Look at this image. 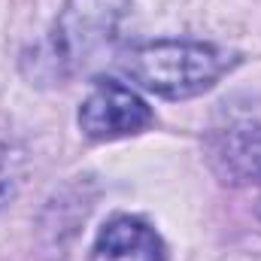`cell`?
Returning <instances> with one entry per match:
<instances>
[{"mask_svg":"<svg viewBox=\"0 0 261 261\" xmlns=\"http://www.w3.org/2000/svg\"><path fill=\"white\" fill-rule=\"evenodd\" d=\"M231 64L234 61L225 49L195 40L140 43L122 58V70L130 76V82L167 100L197 97L210 91Z\"/></svg>","mask_w":261,"mask_h":261,"instance_id":"cell-1","label":"cell"},{"mask_svg":"<svg viewBox=\"0 0 261 261\" xmlns=\"http://www.w3.org/2000/svg\"><path fill=\"white\" fill-rule=\"evenodd\" d=\"M128 6L130 0H67L46 43L52 73L67 76L85 70L103 52H110Z\"/></svg>","mask_w":261,"mask_h":261,"instance_id":"cell-2","label":"cell"},{"mask_svg":"<svg viewBox=\"0 0 261 261\" xmlns=\"http://www.w3.org/2000/svg\"><path fill=\"white\" fill-rule=\"evenodd\" d=\"M206 158L231 186H261V100L222 103L206 130Z\"/></svg>","mask_w":261,"mask_h":261,"instance_id":"cell-3","label":"cell"},{"mask_svg":"<svg viewBox=\"0 0 261 261\" xmlns=\"http://www.w3.org/2000/svg\"><path fill=\"white\" fill-rule=\"evenodd\" d=\"M155 122L152 107L130 88L116 79H100L79 107V128L88 140H122L143 134Z\"/></svg>","mask_w":261,"mask_h":261,"instance_id":"cell-4","label":"cell"},{"mask_svg":"<svg viewBox=\"0 0 261 261\" xmlns=\"http://www.w3.org/2000/svg\"><path fill=\"white\" fill-rule=\"evenodd\" d=\"M91 261H167V249L143 219L113 216L91 246Z\"/></svg>","mask_w":261,"mask_h":261,"instance_id":"cell-5","label":"cell"},{"mask_svg":"<svg viewBox=\"0 0 261 261\" xmlns=\"http://www.w3.org/2000/svg\"><path fill=\"white\" fill-rule=\"evenodd\" d=\"M21 182H24V152L12 137L0 134V206H6L18 195Z\"/></svg>","mask_w":261,"mask_h":261,"instance_id":"cell-6","label":"cell"}]
</instances>
